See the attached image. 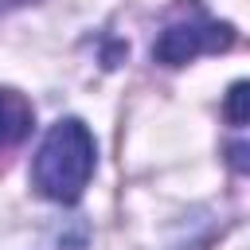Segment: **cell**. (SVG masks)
I'll list each match as a JSON object with an SVG mask.
<instances>
[{"mask_svg": "<svg viewBox=\"0 0 250 250\" xmlns=\"http://www.w3.org/2000/svg\"><path fill=\"white\" fill-rule=\"evenodd\" d=\"M94 164H98V145H94V133L86 129V121L59 117L47 129V137L35 152V164H31L35 191L51 203H78L94 176Z\"/></svg>", "mask_w": 250, "mask_h": 250, "instance_id": "6da1fadb", "label": "cell"}, {"mask_svg": "<svg viewBox=\"0 0 250 250\" xmlns=\"http://www.w3.org/2000/svg\"><path fill=\"white\" fill-rule=\"evenodd\" d=\"M230 43H234V27L211 20L207 12L195 8L191 20H176V23H168V27L156 35L152 59L164 62V66H184V62H191V59H199V55H219V51H227Z\"/></svg>", "mask_w": 250, "mask_h": 250, "instance_id": "7a4b0ae2", "label": "cell"}, {"mask_svg": "<svg viewBox=\"0 0 250 250\" xmlns=\"http://www.w3.org/2000/svg\"><path fill=\"white\" fill-rule=\"evenodd\" d=\"M31 125H35L31 102H27L20 90L0 86V160L31 137Z\"/></svg>", "mask_w": 250, "mask_h": 250, "instance_id": "3957f363", "label": "cell"}, {"mask_svg": "<svg viewBox=\"0 0 250 250\" xmlns=\"http://www.w3.org/2000/svg\"><path fill=\"white\" fill-rule=\"evenodd\" d=\"M223 117L230 125H250V78L246 82H234L223 98Z\"/></svg>", "mask_w": 250, "mask_h": 250, "instance_id": "277c9868", "label": "cell"}, {"mask_svg": "<svg viewBox=\"0 0 250 250\" xmlns=\"http://www.w3.org/2000/svg\"><path fill=\"white\" fill-rule=\"evenodd\" d=\"M227 160L234 172H250V141H230L227 145Z\"/></svg>", "mask_w": 250, "mask_h": 250, "instance_id": "5b68a950", "label": "cell"}, {"mask_svg": "<svg viewBox=\"0 0 250 250\" xmlns=\"http://www.w3.org/2000/svg\"><path fill=\"white\" fill-rule=\"evenodd\" d=\"M23 4H35V0H0V16L16 12V8H23Z\"/></svg>", "mask_w": 250, "mask_h": 250, "instance_id": "8992f818", "label": "cell"}]
</instances>
